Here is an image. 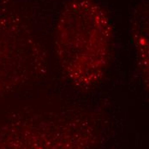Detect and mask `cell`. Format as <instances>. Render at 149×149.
I'll use <instances>...</instances> for the list:
<instances>
[{"label": "cell", "instance_id": "obj_2", "mask_svg": "<svg viewBox=\"0 0 149 149\" xmlns=\"http://www.w3.org/2000/svg\"><path fill=\"white\" fill-rule=\"evenodd\" d=\"M44 52L8 0H0V96L35 77Z\"/></svg>", "mask_w": 149, "mask_h": 149}, {"label": "cell", "instance_id": "obj_3", "mask_svg": "<svg viewBox=\"0 0 149 149\" xmlns=\"http://www.w3.org/2000/svg\"><path fill=\"white\" fill-rule=\"evenodd\" d=\"M133 37L134 45L143 57L148 59V4L140 6L135 13L133 23Z\"/></svg>", "mask_w": 149, "mask_h": 149}, {"label": "cell", "instance_id": "obj_1", "mask_svg": "<svg viewBox=\"0 0 149 149\" xmlns=\"http://www.w3.org/2000/svg\"><path fill=\"white\" fill-rule=\"evenodd\" d=\"M113 30L104 9L94 0H70L60 13L55 48L65 75L81 88L95 86L111 58Z\"/></svg>", "mask_w": 149, "mask_h": 149}]
</instances>
